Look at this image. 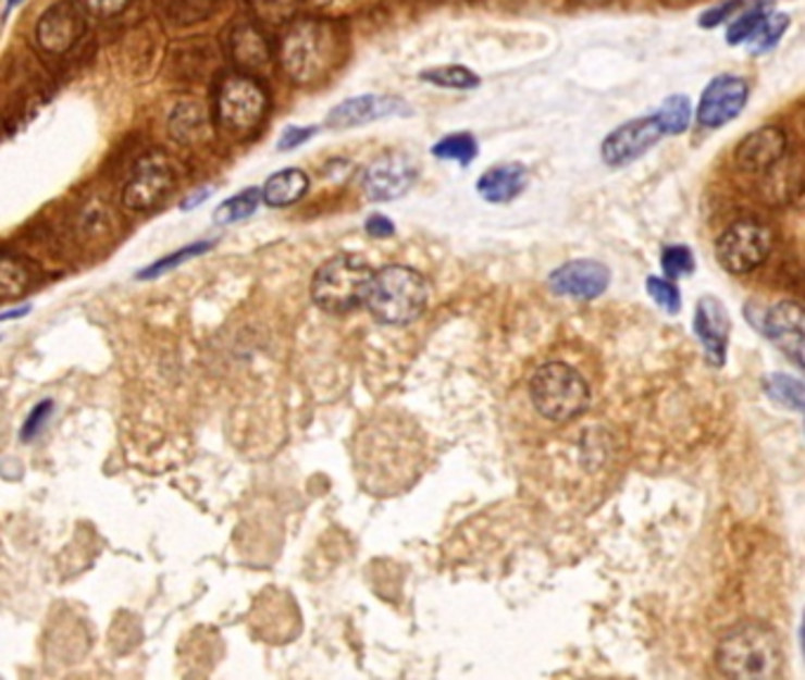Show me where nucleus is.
Returning <instances> with one entry per match:
<instances>
[{"label": "nucleus", "instance_id": "393cba45", "mask_svg": "<svg viewBox=\"0 0 805 680\" xmlns=\"http://www.w3.org/2000/svg\"><path fill=\"white\" fill-rule=\"evenodd\" d=\"M260 201H262V191L258 187H248V189L239 191L237 197L222 201L215 208L213 222H215V225H222V227L234 225V222H242V220L251 218L258 211Z\"/></svg>", "mask_w": 805, "mask_h": 680}, {"label": "nucleus", "instance_id": "c756f323", "mask_svg": "<svg viewBox=\"0 0 805 680\" xmlns=\"http://www.w3.org/2000/svg\"><path fill=\"white\" fill-rule=\"evenodd\" d=\"M253 15L270 26H282L296 22L300 0H248Z\"/></svg>", "mask_w": 805, "mask_h": 680}, {"label": "nucleus", "instance_id": "c03bdc74", "mask_svg": "<svg viewBox=\"0 0 805 680\" xmlns=\"http://www.w3.org/2000/svg\"><path fill=\"white\" fill-rule=\"evenodd\" d=\"M574 3H581V5H607V3H612V0H574Z\"/></svg>", "mask_w": 805, "mask_h": 680}, {"label": "nucleus", "instance_id": "bb28decb", "mask_svg": "<svg viewBox=\"0 0 805 680\" xmlns=\"http://www.w3.org/2000/svg\"><path fill=\"white\" fill-rule=\"evenodd\" d=\"M421 81L433 83V86L447 88V90H473L480 86V76L458 64L425 69V72H421Z\"/></svg>", "mask_w": 805, "mask_h": 680}, {"label": "nucleus", "instance_id": "ea45409f", "mask_svg": "<svg viewBox=\"0 0 805 680\" xmlns=\"http://www.w3.org/2000/svg\"><path fill=\"white\" fill-rule=\"evenodd\" d=\"M364 227H367V232L371 234V237H376V239L393 237V234H395V225L385 215H371L367 220Z\"/></svg>", "mask_w": 805, "mask_h": 680}, {"label": "nucleus", "instance_id": "a211bd4d", "mask_svg": "<svg viewBox=\"0 0 805 680\" xmlns=\"http://www.w3.org/2000/svg\"><path fill=\"white\" fill-rule=\"evenodd\" d=\"M527 183H530V175H527L524 165L506 163L484 173L478 180V191L480 197L490 203H510L524 191Z\"/></svg>", "mask_w": 805, "mask_h": 680}, {"label": "nucleus", "instance_id": "aec40b11", "mask_svg": "<svg viewBox=\"0 0 805 680\" xmlns=\"http://www.w3.org/2000/svg\"><path fill=\"white\" fill-rule=\"evenodd\" d=\"M308 187L310 180L300 169H286L268 177L265 187H262V201L270 208H284L300 201Z\"/></svg>", "mask_w": 805, "mask_h": 680}, {"label": "nucleus", "instance_id": "423d86ee", "mask_svg": "<svg viewBox=\"0 0 805 680\" xmlns=\"http://www.w3.org/2000/svg\"><path fill=\"white\" fill-rule=\"evenodd\" d=\"M268 114V90L248 74H230L215 92V126L234 140L260 128Z\"/></svg>", "mask_w": 805, "mask_h": 680}, {"label": "nucleus", "instance_id": "f704fd0d", "mask_svg": "<svg viewBox=\"0 0 805 680\" xmlns=\"http://www.w3.org/2000/svg\"><path fill=\"white\" fill-rule=\"evenodd\" d=\"M647 294L655 300L664 312L678 314L680 312V290L671 280H661V276H649L647 280Z\"/></svg>", "mask_w": 805, "mask_h": 680}, {"label": "nucleus", "instance_id": "37998d69", "mask_svg": "<svg viewBox=\"0 0 805 680\" xmlns=\"http://www.w3.org/2000/svg\"><path fill=\"white\" fill-rule=\"evenodd\" d=\"M798 635H801V652H803V659H805V613H803V619H801Z\"/></svg>", "mask_w": 805, "mask_h": 680}, {"label": "nucleus", "instance_id": "1a4fd4ad", "mask_svg": "<svg viewBox=\"0 0 805 680\" xmlns=\"http://www.w3.org/2000/svg\"><path fill=\"white\" fill-rule=\"evenodd\" d=\"M664 135L666 133L655 114L621 123L617 131L605 137V143L600 147L603 161L607 165H612V169H621V165H629L635 159L647 154Z\"/></svg>", "mask_w": 805, "mask_h": 680}, {"label": "nucleus", "instance_id": "e433bc0d", "mask_svg": "<svg viewBox=\"0 0 805 680\" xmlns=\"http://www.w3.org/2000/svg\"><path fill=\"white\" fill-rule=\"evenodd\" d=\"M78 3L83 10L90 12V15L107 20L126 12L133 5V0H78Z\"/></svg>", "mask_w": 805, "mask_h": 680}, {"label": "nucleus", "instance_id": "a18cd8bd", "mask_svg": "<svg viewBox=\"0 0 805 680\" xmlns=\"http://www.w3.org/2000/svg\"><path fill=\"white\" fill-rule=\"evenodd\" d=\"M661 3H666V5H678V3H683V0H661Z\"/></svg>", "mask_w": 805, "mask_h": 680}, {"label": "nucleus", "instance_id": "f03ea898", "mask_svg": "<svg viewBox=\"0 0 805 680\" xmlns=\"http://www.w3.org/2000/svg\"><path fill=\"white\" fill-rule=\"evenodd\" d=\"M784 652L777 633L760 621H742L716 647V666L728 678L768 680L782 673Z\"/></svg>", "mask_w": 805, "mask_h": 680}, {"label": "nucleus", "instance_id": "c85d7f7f", "mask_svg": "<svg viewBox=\"0 0 805 680\" xmlns=\"http://www.w3.org/2000/svg\"><path fill=\"white\" fill-rule=\"evenodd\" d=\"M433 157L468 165L478 157V140L470 133H454L433 145Z\"/></svg>", "mask_w": 805, "mask_h": 680}, {"label": "nucleus", "instance_id": "79ce46f5", "mask_svg": "<svg viewBox=\"0 0 805 680\" xmlns=\"http://www.w3.org/2000/svg\"><path fill=\"white\" fill-rule=\"evenodd\" d=\"M26 312H29V305H24V308H17V310H8L3 312V322H10V319H15V317H24Z\"/></svg>", "mask_w": 805, "mask_h": 680}, {"label": "nucleus", "instance_id": "58836bf2", "mask_svg": "<svg viewBox=\"0 0 805 680\" xmlns=\"http://www.w3.org/2000/svg\"><path fill=\"white\" fill-rule=\"evenodd\" d=\"M317 128L314 126H308V128H296L290 126L284 131V135L280 137V143H276V149L280 151H288V149H296L300 145H305L310 140V137H314Z\"/></svg>", "mask_w": 805, "mask_h": 680}, {"label": "nucleus", "instance_id": "a878e982", "mask_svg": "<svg viewBox=\"0 0 805 680\" xmlns=\"http://www.w3.org/2000/svg\"><path fill=\"white\" fill-rule=\"evenodd\" d=\"M763 387L777 405L805 413V383L798 379L789 376V373H770Z\"/></svg>", "mask_w": 805, "mask_h": 680}, {"label": "nucleus", "instance_id": "4468645a", "mask_svg": "<svg viewBox=\"0 0 805 680\" xmlns=\"http://www.w3.org/2000/svg\"><path fill=\"white\" fill-rule=\"evenodd\" d=\"M612 274L598 260H572L565 262L548 276V286L553 294L567 296L574 300H595L603 296Z\"/></svg>", "mask_w": 805, "mask_h": 680}, {"label": "nucleus", "instance_id": "6ab92c4d", "mask_svg": "<svg viewBox=\"0 0 805 680\" xmlns=\"http://www.w3.org/2000/svg\"><path fill=\"white\" fill-rule=\"evenodd\" d=\"M230 52L234 64L242 66L244 72H258L270 62L268 36L256 24L234 26L230 36Z\"/></svg>", "mask_w": 805, "mask_h": 680}, {"label": "nucleus", "instance_id": "72a5a7b5", "mask_svg": "<svg viewBox=\"0 0 805 680\" xmlns=\"http://www.w3.org/2000/svg\"><path fill=\"white\" fill-rule=\"evenodd\" d=\"M215 3L218 0H171L169 15L175 24H197L211 15Z\"/></svg>", "mask_w": 805, "mask_h": 680}, {"label": "nucleus", "instance_id": "412c9836", "mask_svg": "<svg viewBox=\"0 0 805 680\" xmlns=\"http://www.w3.org/2000/svg\"><path fill=\"white\" fill-rule=\"evenodd\" d=\"M171 135L179 145H197L208 135L206 109L197 102H183L173 109L169 121Z\"/></svg>", "mask_w": 805, "mask_h": 680}, {"label": "nucleus", "instance_id": "7ed1b4c3", "mask_svg": "<svg viewBox=\"0 0 805 680\" xmlns=\"http://www.w3.org/2000/svg\"><path fill=\"white\" fill-rule=\"evenodd\" d=\"M430 298V286L421 272L407 265H385L373 276L367 308L387 326H407L419 319Z\"/></svg>", "mask_w": 805, "mask_h": 680}, {"label": "nucleus", "instance_id": "2eb2a0df", "mask_svg": "<svg viewBox=\"0 0 805 680\" xmlns=\"http://www.w3.org/2000/svg\"><path fill=\"white\" fill-rule=\"evenodd\" d=\"M763 333L796 364L805 367V308L801 302H775L763 317Z\"/></svg>", "mask_w": 805, "mask_h": 680}, {"label": "nucleus", "instance_id": "cd10ccee", "mask_svg": "<svg viewBox=\"0 0 805 680\" xmlns=\"http://www.w3.org/2000/svg\"><path fill=\"white\" fill-rule=\"evenodd\" d=\"M655 116L659 119L666 135H680L690 128L692 104L685 95H671L661 102V107L655 111Z\"/></svg>", "mask_w": 805, "mask_h": 680}, {"label": "nucleus", "instance_id": "f3484780", "mask_svg": "<svg viewBox=\"0 0 805 680\" xmlns=\"http://www.w3.org/2000/svg\"><path fill=\"white\" fill-rule=\"evenodd\" d=\"M695 333L702 341L706 357L716 367L726 362L728 336H730V317L723 305L716 298H702L695 310Z\"/></svg>", "mask_w": 805, "mask_h": 680}, {"label": "nucleus", "instance_id": "a19ab883", "mask_svg": "<svg viewBox=\"0 0 805 680\" xmlns=\"http://www.w3.org/2000/svg\"><path fill=\"white\" fill-rule=\"evenodd\" d=\"M208 197H211V189H208V187H201L197 194H191V197H187V199L183 201V206H179V208H183V211H191L194 206L203 203Z\"/></svg>", "mask_w": 805, "mask_h": 680}, {"label": "nucleus", "instance_id": "5701e85b", "mask_svg": "<svg viewBox=\"0 0 805 680\" xmlns=\"http://www.w3.org/2000/svg\"><path fill=\"white\" fill-rule=\"evenodd\" d=\"M772 0H756L754 5H748L738 20H732L728 26V44L730 46H742V44H752V38L758 34L770 15H772Z\"/></svg>", "mask_w": 805, "mask_h": 680}, {"label": "nucleus", "instance_id": "f257e3e1", "mask_svg": "<svg viewBox=\"0 0 805 680\" xmlns=\"http://www.w3.org/2000/svg\"><path fill=\"white\" fill-rule=\"evenodd\" d=\"M340 48V29L333 22L314 17L290 22L280 46L282 72L296 86H312L338 64Z\"/></svg>", "mask_w": 805, "mask_h": 680}, {"label": "nucleus", "instance_id": "9b49d317", "mask_svg": "<svg viewBox=\"0 0 805 680\" xmlns=\"http://www.w3.org/2000/svg\"><path fill=\"white\" fill-rule=\"evenodd\" d=\"M748 102V83L742 76H716L704 88L697 107V121L704 128H720L734 121Z\"/></svg>", "mask_w": 805, "mask_h": 680}, {"label": "nucleus", "instance_id": "f8f14e48", "mask_svg": "<svg viewBox=\"0 0 805 680\" xmlns=\"http://www.w3.org/2000/svg\"><path fill=\"white\" fill-rule=\"evenodd\" d=\"M411 107L395 95H359L333 107L326 116V126L333 131H350L367 126V123L391 119V116H409Z\"/></svg>", "mask_w": 805, "mask_h": 680}, {"label": "nucleus", "instance_id": "dca6fc26", "mask_svg": "<svg viewBox=\"0 0 805 680\" xmlns=\"http://www.w3.org/2000/svg\"><path fill=\"white\" fill-rule=\"evenodd\" d=\"M787 133L780 126H763L742 137L734 149V165L744 173H768L787 157Z\"/></svg>", "mask_w": 805, "mask_h": 680}, {"label": "nucleus", "instance_id": "4c0bfd02", "mask_svg": "<svg viewBox=\"0 0 805 680\" xmlns=\"http://www.w3.org/2000/svg\"><path fill=\"white\" fill-rule=\"evenodd\" d=\"M740 8H742V0H726V3H720V5L711 8V10L702 12L699 26H704V29H714V26H718V24H723L726 20H730Z\"/></svg>", "mask_w": 805, "mask_h": 680}, {"label": "nucleus", "instance_id": "9d476101", "mask_svg": "<svg viewBox=\"0 0 805 680\" xmlns=\"http://www.w3.org/2000/svg\"><path fill=\"white\" fill-rule=\"evenodd\" d=\"M86 34V15L81 3L60 0L50 5L36 24V44L48 54H66Z\"/></svg>", "mask_w": 805, "mask_h": 680}, {"label": "nucleus", "instance_id": "7c9ffc66", "mask_svg": "<svg viewBox=\"0 0 805 680\" xmlns=\"http://www.w3.org/2000/svg\"><path fill=\"white\" fill-rule=\"evenodd\" d=\"M789 24H791L789 15H782V12H772V15L766 22H763L758 34L752 38V44H748V52L763 54V52L775 50L777 46H780V40L784 38Z\"/></svg>", "mask_w": 805, "mask_h": 680}, {"label": "nucleus", "instance_id": "49530a36", "mask_svg": "<svg viewBox=\"0 0 805 680\" xmlns=\"http://www.w3.org/2000/svg\"><path fill=\"white\" fill-rule=\"evenodd\" d=\"M17 3H22V0H8V10H12Z\"/></svg>", "mask_w": 805, "mask_h": 680}, {"label": "nucleus", "instance_id": "4be33fe9", "mask_svg": "<svg viewBox=\"0 0 805 680\" xmlns=\"http://www.w3.org/2000/svg\"><path fill=\"white\" fill-rule=\"evenodd\" d=\"M34 284V262L26 260L20 254L5 251L3 262H0V296L3 300L20 298Z\"/></svg>", "mask_w": 805, "mask_h": 680}, {"label": "nucleus", "instance_id": "c9c22d12", "mask_svg": "<svg viewBox=\"0 0 805 680\" xmlns=\"http://www.w3.org/2000/svg\"><path fill=\"white\" fill-rule=\"evenodd\" d=\"M50 413H52V399L38 401V405L32 409V413L26 416V421H24V425H22V440H24V442H32V440H36L40 433H44L46 423L50 421Z\"/></svg>", "mask_w": 805, "mask_h": 680}, {"label": "nucleus", "instance_id": "b1692460", "mask_svg": "<svg viewBox=\"0 0 805 680\" xmlns=\"http://www.w3.org/2000/svg\"><path fill=\"white\" fill-rule=\"evenodd\" d=\"M766 183H763V199L770 203H787L798 191V169L784 163V159L766 173Z\"/></svg>", "mask_w": 805, "mask_h": 680}, {"label": "nucleus", "instance_id": "39448f33", "mask_svg": "<svg viewBox=\"0 0 805 680\" xmlns=\"http://www.w3.org/2000/svg\"><path fill=\"white\" fill-rule=\"evenodd\" d=\"M373 276H376V272L362 258L343 254L326 260L317 270L310 294L317 308L331 314H345L367 302Z\"/></svg>", "mask_w": 805, "mask_h": 680}, {"label": "nucleus", "instance_id": "2f4dec72", "mask_svg": "<svg viewBox=\"0 0 805 680\" xmlns=\"http://www.w3.org/2000/svg\"><path fill=\"white\" fill-rule=\"evenodd\" d=\"M211 246H213V242L187 244V246L179 248V251H175V254H171V256H165V258L157 260L154 265H149L147 270H143V272L137 274V276H140V280H157V276H161V274H165V272H171V270L179 268V265H183V262H187V260H191V258H199V256H203L206 251H211Z\"/></svg>", "mask_w": 805, "mask_h": 680}, {"label": "nucleus", "instance_id": "20e7f679", "mask_svg": "<svg viewBox=\"0 0 805 680\" xmlns=\"http://www.w3.org/2000/svg\"><path fill=\"white\" fill-rule=\"evenodd\" d=\"M532 405L550 423H569L591 405V387L565 362L541 364L530 379Z\"/></svg>", "mask_w": 805, "mask_h": 680}, {"label": "nucleus", "instance_id": "6e6552de", "mask_svg": "<svg viewBox=\"0 0 805 680\" xmlns=\"http://www.w3.org/2000/svg\"><path fill=\"white\" fill-rule=\"evenodd\" d=\"M175 185V171L171 159L161 154V151H154V154H147L140 161H137L135 171L128 180V185L123 187V206L131 208V211H149L157 203L163 201L165 194H169Z\"/></svg>", "mask_w": 805, "mask_h": 680}, {"label": "nucleus", "instance_id": "473e14b6", "mask_svg": "<svg viewBox=\"0 0 805 680\" xmlns=\"http://www.w3.org/2000/svg\"><path fill=\"white\" fill-rule=\"evenodd\" d=\"M661 270L666 274V280H678V276H685L695 272V254L690 251L683 244H673L666 246L661 251Z\"/></svg>", "mask_w": 805, "mask_h": 680}, {"label": "nucleus", "instance_id": "0eeeda50", "mask_svg": "<svg viewBox=\"0 0 805 680\" xmlns=\"http://www.w3.org/2000/svg\"><path fill=\"white\" fill-rule=\"evenodd\" d=\"M775 237L760 220H738L716 242V258L730 274H746L768 260Z\"/></svg>", "mask_w": 805, "mask_h": 680}, {"label": "nucleus", "instance_id": "ddd939ff", "mask_svg": "<svg viewBox=\"0 0 805 680\" xmlns=\"http://www.w3.org/2000/svg\"><path fill=\"white\" fill-rule=\"evenodd\" d=\"M419 169L407 154H383L373 161L364 173V191L371 201H395L413 187Z\"/></svg>", "mask_w": 805, "mask_h": 680}]
</instances>
